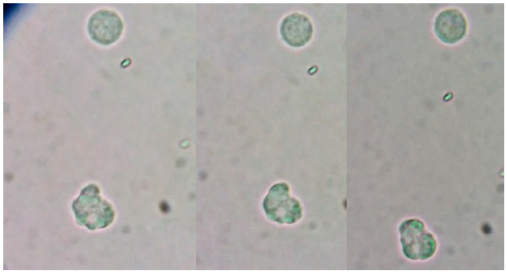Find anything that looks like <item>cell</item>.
Instances as JSON below:
<instances>
[{"instance_id":"5b68a950","label":"cell","mask_w":507,"mask_h":273,"mask_svg":"<svg viewBox=\"0 0 507 273\" xmlns=\"http://www.w3.org/2000/svg\"><path fill=\"white\" fill-rule=\"evenodd\" d=\"M264 205L267 215L276 221L292 223L302 217L303 210L300 203L288 195L268 196L264 200Z\"/></svg>"},{"instance_id":"7a4b0ae2","label":"cell","mask_w":507,"mask_h":273,"mask_svg":"<svg viewBox=\"0 0 507 273\" xmlns=\"http://www.w3.org/2000/svg\"><path fill=\"white\" fill-rule=\"evenodd\" d=\"M123 25L121 18L115 12L100 9L89 17L87 30L93 41L103 46L116 42L121 36Z\"/></svg>"},{"instance_id":"6da1fadb","label":"cell","mask_w":507,"mask_h":273,"mask_svg":"<svg viewBox=\"0 0 507 273\" xmlns=\"http://www.w3.org/2000/svg\"><path fill=\"white\" fill-rule=\"evenodd\" d=\"M400 242L404 255L413 259H426L431 257L436 249V242L417 219L404 221L400 225Z\"/></svg>"},{"instance_id":"3957f363","label":"cell","mask_w":507,"mask_h":273,"mask_svg":"<svg viewBox=\"0 0 507 273\" xmlns=\"http://www.w3.org/2000/svg\"><path fill=\"white\" fill-rule=\"evenodd\" d=\"M467 28L466 19L458 9L449 8L441 11L436 17L434 32L438 39L446 44H454L465 36Z\"/></svg>"},{"instance_id":"277c9868","label":"cell","mask_w":507,"mask_h":273,"mask_svg":"<svg viewBox=\"0 0 507 273\" xmlns=\"http://www.w3.org/2000/svg\"><path fill=\"white\" fill-rule=\"evenodd\" d=\"M280 32L282 39L288 45L300 47L310 41L313 28L311 20L307 16L295 12L282 20Z\"/></svg>"}]
</instances>
